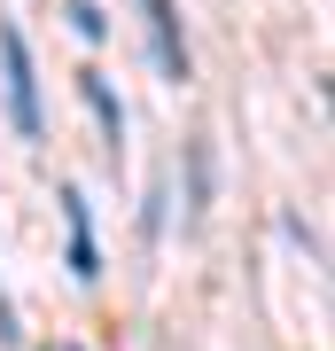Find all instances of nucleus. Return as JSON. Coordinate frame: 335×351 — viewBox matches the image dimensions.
<instances>
[{
	"label": "nucleus",
	"mask_w": 335,
	"mask_h": 351,
	"mask_svg": "<svg viewBox=\"0 0 335 351\" xmlns=\"http://www.w3.org/2000/svg\"><path fill=\"white\" fill-rule=\"evenodd\" d=\"M62 351H78V343H62Z\"/></svg>",
	"instance_id": "7"
},
{
	"label": "nucleus",
	"mask_w": 335,
	"mask_h": 351,
	"mask_svg": "<svg viewBox=\"0 0 335 351\" xmlns=\"http://www.w3.org/2000/svg\"><path fill=\"white\" fill-rule=\"evenodd\" d=\"M55 203H62V226H71V274H78V281H94V274H101V250H94V219H86V195H78V188H62Z\"/></svg>",
	"instance_id": "2"
},
{
	"label": "nucleus",
	"mask_w": 335,
	"mask_h": 351,
	"mask_svg": "<svg viewBox=\"0 0 335 351\" xmlns=\"http://www.w3.org/2000/svg\"><path fill=\"white\" fill-rule=\"evenodd\" d=\"M140 16H149V39H156V71L164 78H187V39H179L172 0H140Z\"/></svg>",
	"instance_id": "3"
},
{
	"label": "nucleus",
	"mask_w": 335,
	"mask_h": 351,
	"mask_svg": "<svg viewBox=\"0 0 335 351\" xmlns=\"http://www.w3.org/2000/svg\"><path fill=\"white\" fill-rule=\"evenodd\" d=\"M78 94H86V110L101 117V133H110V156H117V141H125V110H117L110 78H101V71H78Z\"/></svg>",
	"instance_id": "4"
},
{
	"label": "nucleus",
	"mask_w": 335,
	"mask_h": 351,
	"mask_svg": "<svg viewBox=\"0 0 335 351\" xmlns=\"http://www.w3.org/2000/svg\"><path fill=\"white\" fill-rule=\"evenodd\" d=\"M62 16H71V24H78V32H86V39H101V32H110V16H101V8H94V0H71V8H62Z\"/></svg>",
	"instance_id": "5"
},
{
	"label": "nucleus",
	"mask_w": 335,
	"mask_h": 351,
	"mask_svg": "<svg viewBox=\"0 0 335 351\" xmlns=\"http://www.w3.org/2000/svg\"><path fill=\"white\" fill-rule=\"evenodd\" d=\"M0 343H24V328H16V304L0 297Z\"/></svg>",
	"instance_id": "6"
},
{
	"label": "nucleus",
	"mask_w": 335,
	"mask_h": 351,
	"mask_svg": "<svg viewBox=\"0 0 335 351\" xmlns=\"http://www.w3.org/2000/svg\"><path fill=\"white\" fill-rule=\"evenodd\" d=\"M0 78H8V125L39 141V71H32V47L16 24H0Z\"/></svg>",
	"instance_id": "1"
}]
</instances>
